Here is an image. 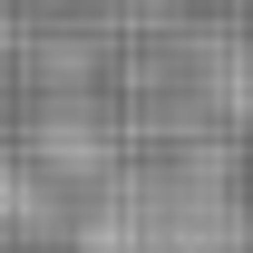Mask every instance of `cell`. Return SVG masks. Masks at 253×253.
I'll use <instances>...</instances> for the list:
<instances>
[{
  "instance_id": "obj_1",
  "label": "cell",
  "mask_w": 253,
  "mask_h": 253,
  "mask_svg": "<svg viewBox=\"0 0 253 253\" xmlns=\"http://www.w3.org/2000/svg\"><path fill=\"white\" fill-rule=\"evenodd\" d=\"M78 253H253V205L205 166H146L97 185Z\"/></svg>"
},
{
  "instance_id": "obj_2",
  "label": "cell",
  "mask_w": 253,
  "mask_h": 253,
  "mask_svg": "<svg viewBox=\"0 0 253 253\" xmlns=\"http://www.w3.org/2000/svg\"><path fill=\"white\" fill-rule=\"evenodd\" d=\"M214 88H224V107H234V117H253V39H234V49L214 59Z\"/></svg>"
}]
</instances>
